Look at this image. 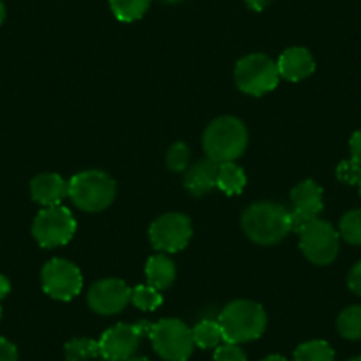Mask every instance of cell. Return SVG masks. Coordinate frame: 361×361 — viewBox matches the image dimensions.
Wrapping results in <instances>:
<instances>
[{
  "instance_id": "1",
  "label": "cell",
  "mask_w": 361,
  "mask_h": 361,
  "mask_svg": "<svg viewBox=\"0 0 361 361\" xmlns=\"http://www.w3.org/2000/svg\"><path fill=\"white\" fill-rule=\"evenodd\" d=\"M241 227L250 241L262 246L276 245L293 232L290 211L276 202H255L243 213Z\"/></svg>"
},
{
  "instance_id": "2",
  "label": "cell",
  "mask_w": 361,
  "mask_h": 361,
  "mask_svg": "<svg viewBox=\"0 0 361 361\" xmlns=\"http://www.w3.org/2000/svg\"><path fill=\"white\" fill-rule=\"evenodd\" d=\"M224 342L245 343L262 336L267 326V314L262 305L252 300L231 301L218 315Z\"/></svg>"
},
{
  "instance_id": "3",
  "label": "cell",
  "mask_w": 361,
  "mask_h": 361,
  "mask_svg": "<svg viewBox=\"0 0 361 361\" xmlns=\"http://www.w3.org/2000/svg\"><path fill=\"white\" fill-rule=\"evenodd\" d=\"M202 144L207 158L213 161H235L246 151L248 130L238 117H218L204 131Z\"/></svg>"
},
{
  "instance_id": "4",
  "label": "cell",
  "mask_w": 361,
  "mask_h": 361,
  "mask_svg": "<svg viewBox=\"0 0 361 361\" xmlns=\"http://www.w3.org/2000/svg\"><path fill=\"white\" fill-rule=\"evenodd\" d=\"M116 180L103 170H83L68 180V197L78 209L99 213L116 199Z\"/></svg>"
},
{
  "instance_id": "5",
  "label": "cell",
  "mask_w": 361,
  "mask_h": 361,
  "mask_svg": "<svg viewBox=\"0 0 361 361\" xmlns=\"http://www.w3.org/2000/svg\"><path fill=\"white\" fill-rule=\"evenodd\" d=\"M149 338L152 349L165 361H188L193 353V333L180 319H161L149 324Z\"/></svg>"
},
{
  "instance_id": "6",
  "label": "cell",
  "mask_w": 361,
  "mask_h": 361,
  "mask_svg": "<svg viewBox=\"0 0 361 361\" xmlns=\"http://www.w3.org/2000/svg\"><path fill=\"white\" fill-rule=\"evenodd\" d=\"M234 80L241 92L259 98L276 89L280 71L276 62L266 54H250L235 64Z\"/></svg>"
},
{
  "instance_id": "7",
  "label": "cell",
  "mask_w": 361,
  "mask_h": 361,
  "mask_svg": "<svg viewBox=\"0 0 361 361\" xmlns=\"http://www.w3.org/2000/svg\"><path fill=\"white\" fill-rule=\"evenodd\" d=\"M76 232V220L64 206L43 207L32 224V235L43 248L68 245Z\"/></svg>"
},
{
  "instance_id": "8",
  "label": "cell",
  "mask_w": 361,
  "mask_h": 361,
  "mask_svg": "<svg viewBox=\"0 0 361 361\" xmlns=\"http://www.w3.org/2000/svg\"><path fill=\"white\" fill-rule=\"evenodd\" d=\"M298 234L301 252L315 266H328L338 255L340 234L328 221L317 218L305 225Z\"/></svg>"
},
{
  "instance_id": "9",
  "label": "cell",
  "mask_w": 361,
  "mask_h": 361,
  "mask_svg": "<svg viewBox=\"0 0 361 361\" xmlns=\"http://www.w3.org/2000/svg\"><path fill=\"white\" fill-rule=\"evenodd\" d=\"M41 283L47 296L57 301H69L82 290L83 276L75 264L55 257L44 264L41 271Z\"/></svg>"
},
{
  "instance_id": "10",
  "label": "cell",
  "mask_w": 361,
  "mask_h": 361,
  "mask_svg": "<svg viewBox=\"0 0 361 361\" xmlns=\"http://www.w3.org/2000/svg\"><path fill=\"white\" fill-rule=\"evenodd\" d=\"M192 220L183 213H165L149 227V239L158 252L176 253L185 250L192 239Z\"/></svg>"
},
{
  "instance_id": "11",
  "label": "cell",
  "mask_w": 361,
  "mask_h": 361,
  "mask_svg": "<svg viewBox=\"0 0 361 361\" xmlns=\"http://www.w3.org/2000/svg\"><path fill=\"white\" fill-rule=\"evenodd\" d=\"M144 331H149L147 322L140 324H119L112 326L102 335L99 342V356L106 361H126L135 356Z\"/></svg>"
},
{
  "instance_id": "12",
  "label": "cell",
  "mask_w": 361,
  "mask_h": 361,
  "mask_svg": "<svg viewBox=\"0 0 361 361\" xmlns=\"http://www.w3.org/2000/svg\"><path fill=\"white\" fill-rule=\"evenodd\" d=\"M322 188L314 179H305L298 183L290 192V224L293 231L300 232L310 221L317 220L324 209Z\"/></svg>"
},
{
  "instance_id": "13",
  "label": "cell",
  "mask_w": 361,
  "mask_h": 361,
  "mask_svg": "<svg viewBox=\"0 0 361 361\" xmlns=\"http://www.w3.org/2000/svg\"><path fill=\"white\" fill-rule=\"evenodd\" d=\"M131 301V289L121 279H103L92 283L87 293L90 310L99 315H116Z\"/></svg>"
},
{
  "instance_id": "14",
  "label": "cell",
  "mask_w": 361,
  "mask_h": 361,
  "mask_svg": "<svg viewBox=\"0 0 361 361\" xmlns=\"http://www.w3.org/2000/svg\"><path fill=\"white\" fill-rule=\"evenodd\" d=\"M30 195L34 202L43 207L61 206L68 197V180L54 172H44L30 180Z\"/></svg>"
},
{
  "instance_id": "15",
  "label": "cell",
  "mask_w": 361,
  "mask_h": 361,
  "mask_svg": "<svg viewBox=\"0 0 361 361\" xmlns=\"http://www.w3.org/2000/svg\"><path fill=\"white\" fill-rule=\"evenodd\" d=\"M276 66H279L280 76L289 80V82H301V80L308 78V76L315 71L314 57H312L310 51L303 47L287 48V50L280 55Z\"/></svg>"
},
{
  "instance_id": "16",
  "label": "cell",
  "mask_w": 361,
  "mask_h": 361,
  "mask_svg": "<svg viewBox=\"0 0 361 361\" xmlns=\"http://www.w3.org/2000/svg\"><path fill=\"white\" fill-rule=\"evenodd\" d=\"M218 166H220V163L213 161L209 158L197 161L195 165L186 170L185 188L195 197H202L209 193L211 190L216 188Z\"/></svg>"
},
{
  "instance_id": "17",
  "label": "cell",
  "mask_w": 361,
  "mask_h": 361,
  "mask_svg": "<svg viewBox=\"0 0 361 361\" xmlns=\"http://www.w3.org/2000/svg\"><path fill=\"white\" fill-rule=\"evenodd\" d=\"M145 279L149 286L158 290L169 289L176 280V264L165 253L152 255L145 264Z\"/></svg>"
},
{
  "instance_id": "18",
  "label": "cell",
  "mask_w": 361,
  "mask_h": 361,
  "mask_svg": "<svg viewBox=\"0 0 361 361\" xmlns=\"http://www.w3.org/2000/svg\"><path fill=\"white\" fill-rule=\"evenodd\" d=\"M246 186V173L235 161H225L218 166L216 188H220L225 195H239Z\"/></svg>"
},
{
  "instance_id": "19",
  "label": "cell",
  "mask_w": 361,
  "mask_h": 361,
  "mask_svg": "<svg viewBox=\"0 0 361 361\" xmlns=\"http://www.w3.org/2000/svg\"><path fill=\"white\" fill-rule=\"evenodd\" d=\"M193 342L200 349H216L224 342V333H221L218 321L213 319H204L195 328H192Z\"/></svg>"
},
{
  "instance_id": "20",
  "label": "cell",
  "mask_w": 361,
  "mask_h": 361,
  "mask_svg": "<svg viewBox=\"0 0 361 361\" xmlns=\"http://www.w3.org/2000/svg\"><path fill=\"white\" fill-rule=\"evenodd\" d=\"M151 0H110V9L119 22L131 23L144 18Z\"/></svg>"
},
{
  "instance_id": "21",
  "label": "cell",
  "mask_w": 361,
  "mask_h": 361,
  "mask_svg": "<svg viewBox=\"0 0 361 361\" xmlns=\"http://www.w3.org/2000/svg\"><path fill=\"white\" fill-rule=\"evenodd\" d=\"M294 361H335V350L326 340H308L296 347Z\"/></svg>"
},
{
  "instance_id": "22",
  "label": "cell",
  "mask_w": 361,
  "mask_h": 361,
  "mask_svg": "<svg viewBox=\"0 0 361 361\" xmlns=\"http://www.w3.org/2000/svg\"><path fill=\"white\" fill-rule=\"evenodd\" d=\"M64 356L68 361H87L99 356V342L85 336L71 338L64 345Z\"/></svg>"
},
{
  "instance_id": "23",
  "label": "cell",
  "mask_w": 361,
  "mask_h": 361,
  "mask_svg": "<svg viewBox=\"0 0 361 361\" xmlns=\"http://www.w3.org/2000/svg\"><path fill=\"white\" fill-rule=\"evenodd\" d=\"M336 329L345 340H361V307L345 308L336 319Z\"/></svg>"
},
{
  "instance_id": "24",
  "label": "cell",
  "mask_w": 361,
  "mask_h": 361,
  "mask_svg": "<svg viewBox=\"0 0 361 361\" xmlns=\"http://www.w3.org/2000/svg\"><path fill=\"white\" fill-rule=\"evenodd\" d=\"M338 234L349 245H361V209H350L340 218Z\"/></svg>"
},
{
  "instance_id": "25",
  "label": "cell",
  "mask_w": 361,
  "mask_h": 361,
  "mask_svg": "<svg viewBox=\"0 0 361 361\" xmlns=\"http://www.w3.org/2000/svg\"><path fill=\"white\" fill-rule=\"evenodd\" d=\"M131 303L144 312H152L163 303L161 290L154 289L152 286H138L131 289Z\"/></svg>"
},
{
  "instance_id": "26",
  "label": "cell",
  "mask_w": 361,
  "mask_h": 361,
  "mask_svg": "<svg viewBox=\"0 0 361 361\" xmlns=\"http://www.w3.org/2000/svg\"><path fill=\"white\" fill-rule=\"evenodd\" d=\"M190 156H192V151H190L188 145L185 142H176L166 151V166L172 172H183V170L188 169Z\"/></svg>"
},
{
  "instance_id": "27",
  "label": "cell",
  "mask_w": 361,
  "mask_h": 361,
  "mask_svg": "<svg viewBox=\"0 0 361 361\" xmlns=\"http://www.w3.org/2000/svg\"><path fill=\"white\" fill-rule=\"evenodd\" d=\"M336 179L343 185L357 186L361 183V163L350 159H343L336 166Z\"/></svg>"
},
{
  "instance_id": "28",
  "label": "cell",
  "mask_w": 361,
  "mask_h": 361,
  "mask_svg": "<svg viewBox=\"0 0 361 361\" xmlns=\"http://www.w3.org/2000/svg\"><path fill=\"white\" fill-rule=\"evenodd\" d=\"M214 361H248L246 353L238 343H220L214 350Z\"/></svg>"
},
{
  "instance_id": "29",
  "label": "cell",
  "mask_w": 361,
  "mask_h": 361,
  "mask_svg": "<svg viewBox=\"0 0 361 361\" xmlns=\"http://www.w3.org/2000/svg\"><path fill=\"white\" fill-rule=\"evenodd\" d=\"M0 361H18V349L8 338L0 336Z\"/></svg>"
},
{
  "instance_id": "30",
  "label": "cell",
  "mask_w": 361,
  "mask_h": 361,
  "mask_svg": "<svg viewBox=\"0 0 361 361\" xmlns=\"http://www.w3.org/2000/svg\"><path fill=\"white\" fill-rule=\"evenodd\" d=\"M347 286L353 290L356 296L361 298V260L353 266V269L349 271V276H347Z\"/></svg>"
},
{
  "instance_id": "31",
  "label": "cell",
  "mask_w": 361,
  "mask_h": 361,
  "mask_svg": "<svg viewBox=\"0 0 361 361\" xmlns=\"http://www.w3.org/2000/svg\"><path fill=\"white\" fill-rule=\"evenodd\" d=\"M349 149H350V158L354 161L361 163V130L354 131L353 137L349 140Z\"/></svg>"
},
{
  "instance_id": "32",
  "label": "cell",
  "mask_w": 361,
  "mask_h": 361,
  "mask_svg": "<svg viewBox=\"0 0 361 361\" xmlns=\"http://www.w3.org/2000/svg\"><path fill=\"white\" fill-rule=\"evenodd\" d=\"M245 2H246V6L252 9V11L260 13V11H264V9L269 8L273 0H245Z\"/></svg>"
},
{
  "instance_id": "33",
  "label": "cell",
  "mask_w": 361,
  "mask_h": 361,
  "mask_svg": "<svg viewBox=\"0 0 361 361\" xmlns=\"http://www.w3.org/2000/svg\"><path fill=\"white\" fill-rule=\"evenodd\" d=\"M9 293H11V283H9L8 276L0 275V300H4Z\"/></svg>"
},
{
  "instance_id": "34",
  "label": "cell",
  "mask_w": 361,
  "mask_h": 361,
  "mask_svg": "<svg viewBox=\"0 0 361 361\" xmlns=\"http://www.w3.org/2000/svg\"><path fill=\"white\" fill-rule=\"evenodd\" d=\"M262 361H287V357L280 356V354H269V356L264 357Z\"/></svg>"
},
{
  "instance_id": "35",
  "label": "cell",
  "mask_w": 361,
  "mask_h": 361,
  "mask_svg": "<svg viewBox=\"0 0 361 361\" xmlns=\"http://www.w3.org/2000/svg\"><path fill=\"white\" fill-rule=\"evenodd\" d=\"M4 20H6V6H4V2L0 0V25L4 23Z\"/></svg>"
},
{
  "instance_id": "36",
  "label": "cell",
  "mask_w": 361,
  "mask_h": 361,
  "mask_svg": "<svg viewBox=\"0 0 361 361\" xmlns=\"http://www.w3.org/2000/svg\"><path fill=\"white\" fill-rule=\"evenodd\" d=\"M126 361H149L147 357H144V356H133V357H130V360H126Z\"/></svg>"
},
{
  "instance_id": "37",
  "label": "cell",
  "mask_w": 361,
  "mask_h": 361,
  "mask_svg": "<svg viewBox=\"0 0 361 361\" xmlns=\"http://www.w3.org/2000/svg\"><path fill=\"white\" fill-rule=\"evenodd\" d=\"M159 2H163V4H179L183 0H159Z\"/></svg>"
},
{
  "instance_id": "38",
  "label": "cell",
  "mask_w": 361,
  "mask_h": 361,
  "mask_svg": "<svg viewBox=\"0 0 361 361\" xmlns=\"http://www.w3.org/2000/svg\"><path fill=\"white\" fill-rule=\"evenodd\" d=\"M347 361H361V356H354V357H350V360H347Z\"/></svg>"
},
{
  "instance_id": "39",
  "label": "cell",
  "mask_w": 361,
  "mask_h": 361,
  "mask_svg": "<svg viewBox=\"0 0 361 361\" xmlns=\"http://www.w3.org/2000/svg\"><path fill=\"white\" fill-rule=\"evenodd\" d=\"M0 319H2V307H0Z\"/></svg>"
},
{
  "instance_id": "40",
  "label": "cell",
  "mask_w": 361,
  "mask_h": 361,
  "mask_svg": "<svg viewBox=\"0 0 361 361\" xmlns=\"http://www.w3.org/2000/svg\"><path fill=\"white\" fill-rule=\"evenodd\" d=\"M357 188H360V195H361V183H360V185H357Z\"/></svg>"
}]
</instances>
